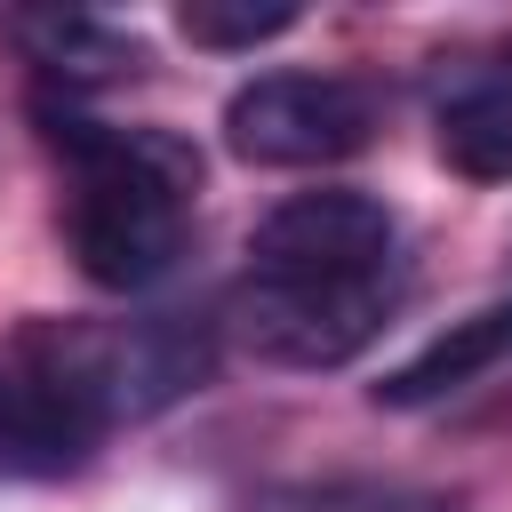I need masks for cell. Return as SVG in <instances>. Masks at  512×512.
Returning <instances> with one entry per match:
<instances>
[{"mask_svg": "<svg viewBox=\"0 0 512 512\" xmlns=\"http://www.w3.org/2000/svg\"><path fill=\"white\" fill-rule=\"evenodd\" d=\"M48 144L72 160L64 240L96 288H144L184 248V208L200 192V152L168 128H104L80 112H40Z\"/></svg>", "mask_w": 512, "mask_h": 512, "instance_id": "cell-1", "label": "cell"}, {"mask_svg": "<svg viewBox=\"0 0 512 512\" xmlns=\"http://www.w3.org/2000/svg\"><path fill=\"white\" fill-rule=\"evenodd\" d=\"M24 368L48 376L80 416L120 424V416H152V408L184 400L216 368V336H208V320H184V312L120 320V328L40 320L24 336Z\"/></svg>", "mask_w": 512, "mask_h": 512, "instance_id": "cell-2", "label": "cell"}, {"mask_svg": "<svg viewBox=\"0 0 512 512\" xmlns=\"http://www.w3.org/2000/svg\"><path fill=\"white\" fill-rule=\"evenodd\" d=\"M376 136V88L344 72H264L224 104V144L256 168H328Z\"/></svg>", "mask_w": 512, "mask_h": 512, "instance_id": "cell-3", "label": "cell"}, {"mask_svg": "<svg viewBox=\"0 0 512 512\" xmlns=\"http://www.w3.org/2000/svg\"><path fill=\"white\" fill-rule=\"evenodd\" d=\"M392 312V272L376 280H272L232 288V336L272 368H344Z\"/></svg>", "mask_w": 512, "mask_h": 512, "instance_id": "cell-4", "label": "cell"}, {"mask_svg": "<svg viewBox=\"0 0 512 512\" xmlns=\"http://www.w3.org/2000/svg\"><path fill=\"white\" fill-rule=\"evenodd\" d=\"M392 208L376 192H296L280 200L256 232H248V272H272V280H376L392 272Z\"/></svg>", "mask_w": 512, "mask_h": 512, "instance_id": "cell-5", "label": "cell"}, {"mask_svg": "<svg viewBox=\"0 0 512 512\" xmlns=\"http://www.w3.org/2000/svg\"><path fill=\"white\" fill-rule=\"evenodd\" d=\"M96 440H104V424L80 416L48 376L0 368V480H56V472H80Z\"/></svg>", "mask_w": 512, "mask_h": 512, "instance_id": "cell-6", "label": "cell"}, {"mask_svg": "<svg viewBox=\"0 0 512 512\" xmlns=\"http://www.w3.org/2000/svg\"><path fill=\"white\" fill-rule=\"evenodd\" d=\"M496 360H512V296H504V304H480V312H464V320H448V336H432L424 352H408V360L376 384V400H384V408H424V400H440V392L488 376Z\"/></svg>", "mask_w": 512, "mask_h": 512, "instance_id": "cell-7", "label": "cell"}, {"mask_svg": "<svg viewBox=\"0 0 512 512\" xmlns=\"http://www.w3.org/2000/svg\"><path fill=\"white\" fill-rule=\"evenodd\" d=\"M16 48L32 64H48L56 80H112L128 64H144V48L120 32V24H96V16H72V8H32V16H8Z\"/></svg>", "mask_w": 512, "mask_h": 512, "instance_id": "cell-8", "label": "cell"}, {"mask_svg": "<svg viewBox=\"0 0 512 512\" xmlns=\"http://www.w3.org/2000/svg\"><path fill=\"white\" fill-rule=\"evenodd\" d=\"M440 160H448L456 176H480V184L512 176V80L472 72V80L440 104Z\"/></svg>", "mask_w": 512, "mask_h": 512, "instance_id": "cell-9", "label": "cell"}, {"mask_svg": "<svg viewBox=\"0 0 512 512\" xmlns=\"http://www.w3.org/2000/svg\"><path fill=\"white\" fill-rule=\"evenodd\" d=\"M176 32L192 48H256V40L296 32V8L288 0H184L176 8Z\"/></svg>", "mask_w": 512, "mask_h": 512, "instance_id": "cell-10", "label": "cell"}, {"mask_svg": "<svg viewBox=\"0 0 512 512\" xmlns=\"http://www.w3.org/2000/svg\"><path fill=\"white\" fill-rule=\"evenodd\" d=\"M304 512H456V496H440V488H328Z\"/></svg>", "mask_w": 512, "mask_h": 512, "instance_id": "cell-11", "label": "cell"}]
</instances>
